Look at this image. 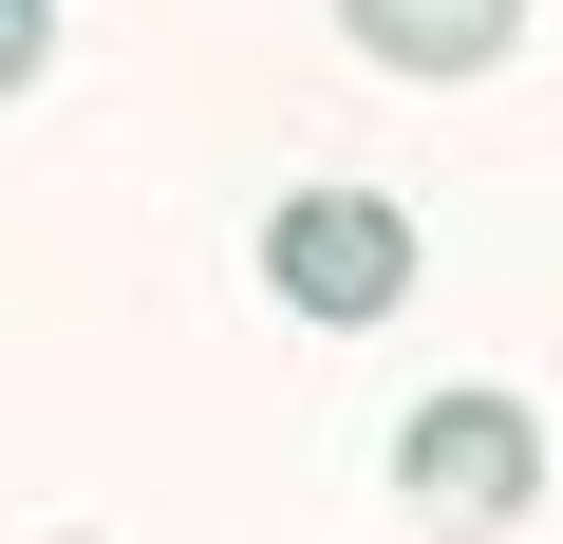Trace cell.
I'll return each mask as SVG.
<instances>
[{
  "instance_id": "obj_1",
  "label": "cell",
  "mask_w": 563,
  "mask_h": 544,
  "mask_svg": "<svg viewBox=\"0 0 563 544\" xmlns=\"http://www.w3.org/2000/svg\"><path fill=\"white\" fill-rule=\"evenodd\" d=\"M395 507H413V525H451V544L526 525V507H544V413H526V395H488V376L413 395V413H395Z\"/></svg>"
},
{
  "instance_id": "obj_2",
  "label": "cell",
  "mask_w": 563,
  "mask_h": 544,
  "mask_svg": "<svg viewBox=\"0 0 563 544\" xmlns=\"http://www.w3.org/2000/svg\"><path fill=\"white\" fill-rule=\"evenodd\" d=\"M263 282H282V320H320V338L395 320L413 301V207L395 188H282L263 207Z\"/></svg>"
},
{
  "instance_id": "obj_3",
  "label": "cell",
  "mask_w": 563,
  "mask_h": 544,
  "mask_svg": "<svg viewBox=\"0 0 563 544\" xmlns=\"http://www.w3.org/2000/svg\"><path fill=\"white\" fill-rule=\"evenodd\" d=\"M339 38L376 76H507L526 57V0H339Z\"/></svg>"
},
{
  "instance_id": "obj_4",
  "label": "cell",
  "mask_w": 563,
  "mask_h": 544,
  "mask_svg": "<svg viewBox=\"0 0 563 544\" xmlns=\"http://www.w3.org/2000/svg\"><path fill=\"white\" fill-rule=\"evenodd\" d=\"M57 76V0H0V95H38Z\"/></svg>"
},
{
  "instance_id": "obj_5",
  "label": "cell",
  "mask_w": 563,
  "mask_h": 544,
  "mask_svg": "<svg viewBox=\"0 0 563 544\" xmlns=\"http://www.w3.org/2000/svg\"><path fill=\"white\" fill-rule=\"evenodd\" d=\"M57 544H76V525H57Z\"/></svg>"
}]
</instances>
